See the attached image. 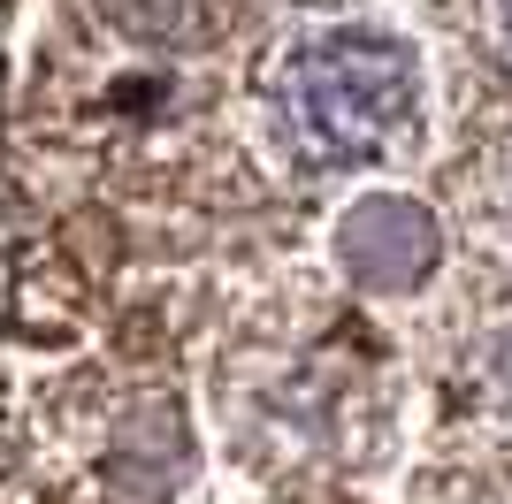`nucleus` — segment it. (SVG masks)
Here are the masks:
<instances>
[{
  "instance_id": "nucleus-1",
  "label": "nucleus",
  "mask_w": 512,
  "mask_h": 504,
  "mask_svg": "<svg viewBox=\"0 0 512 504\" xmlns=\"http://www.w3.org/2000/svg\"><path fill=\"white\" fill-rule=\"evenodd\" d=\"M253 123L283 176H367L421 130V54L367 16H306L260 62Z\"/></svg>"
},
{
  "instance_id": "nucleus-2",
  "label": "nucleus",
  "mask_w": 512,
  "mask_h": 504,
  "mask_svg": "<svg viewBox=\"0 0 512 504\" xmlns=\"http://www.w3.org/2000/svg\"><path fill=\"white\" fill-rule=\"evenodd\" d=\"M230 420L245 451L306 482H337L383 443V367L352 329H299L237 359Z\"/></svg>"
},
{
  "instance_id": "nucleus-3",
  "label": "nucleus",
  "mask_w": 512,
  "mask_h": 504,
  "mask_svg": "<svg viewBox=\"0 0 512 504\" xmlns=\"http://www.w3.org/2000/svg\"><path fill=\"white\" fill-rule=\"evenodd\" d=\"M77 466L100 504H184L199 489V443L192 413L169 382H115L100 398H85L77 428Z\"/></svg>"
},
{
  "instance_id": "nucleus-4",
  "label": "nucleus",
  "mask_w": 512,
  "mask_h": 504,
  "mask_svg": "<svg viewBox=\"0 0 512 504\" xmlns=\"http://www.w3.org/2000/svg\"><path fill=\"white\" fill-rule=\"evenodd\" d=\"M329 260L360 298H413L444 260V222L406 191H367L337 214Z\"/></svg>"
},
{
  "instance_id": "nucleus-5",
  "label": "nucleus",
  "mask_w": 512,
  "mask_h": 504,
  "mask_svg": "<svg viewBox=\"0 0 512 504\" xmlns=\"http://www.w3.org/2000/svg\"><path fill=\"white\" fill-rule=\"evenodd\" d=\"M467 398L482 405V420L512 428V321H505V329H490L467 352Z\"/></svg>"
},
{
  "instance_id": "nucleus-6",
  "label": "nucleus",
  "mask_w": 512,
  "mask_h": 504,
  "mask_svg": "<svg viewBox=\"0 0 512 504\" xmlns=\"http://www.w3.org/2000/svg\"><path fill=\"white\" fill-rule=\"evenodd\" d=\"M474 31L490 39V62L512 69V8H482V16H474Z\"/></svg>"
},
{
  "instance_id": "nucleus-7",
  "label": "nucleus",
  "mask_w": 512,
  "mask_h": 504,
  "mask_svg": "<svg viewBox=\"0 0 512 504\" xmlns=\"http://www.w3.org/2000/svg\"><path fill=\"white\" fill-rule=\"evenodd\" d=\"M451 504H512V482H474V489H459Z\"/></svg>"
}]
</instances>
